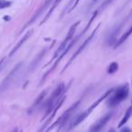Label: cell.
Instances as JSON below:
<instances>
[{
	"instance_id": "cell-1",
	"label": "cell",
	"mask_w": 132,
	"mask_h": 132,
	"mask_svg": "<svg viewBox=\"0 0 132 132\" xmlns=\"http://www.w3.org/2000/svg\"><path fill=\"white\" fill-rule=\"evenodd\" d=\"M128 92H129V87H128V83L118 88L114 95L111 96V98H110V100H109V103H110L109 105H110V106L118 105L119 103H120L121 101H123L128 98Z\"/></svg>"
},
{
	"instance_id": "cell-2",
	"label": "cell",
	"mask_w": 132,
	"mask_h": 132,
	"mask_svg": "<svg viewBox=\"0 0 132 132\" xmlns=\"http://www.w3.org/2000/svg\"><path fill=\"white\" fill-rule=\"evenodd\" d=\"M81 102V100L80 101H76L75 103H73V104L72 105V106L70 107V108L68 109L67 110H65V111L63 112V114H62V116H61L60 118H59L58 119H57L56 121H55L54 123H53V125H52L50 128H48L47 129L45 130L44 132H48V131H50V130L52 129V128H53L54 127H56V126H58L59 127V129H60L61 128H62V126H63L64 124L66 123V121L68 120V119L71 117V115H72V113L74 112V110H76V108L78 107V105H79V103ZM58 129V130H59Z\"/></svg>"
},
{
	"instance_id": "cell-3",
	"label": "cell",
	"mask_w": 132,
	"mask_h": 132,
	"mask_svg": "<svg viewBox=\"0 0 132 132\" xmlns=\"http://www.w3.org/2000/svg\"><path fill=\"white\" fill-rule=\"evenodd\" d=\"M64 90H65V85H64V83H62V82L60 83V84L56 87V89L54 90V92H53V94H52L51 97H50V99L48 100V101H47V111H46V113L44 114V116L43 119H44L46 116L49 115L50 113H52L53 109V107L55 106V103H56L57 100L61 97V95H62V92H64Z\"/></svg>"
},
{
	"instance_id": "cell-4",
	"label": "cell",
	"mask_w": 132,
	"mask_h": 132,
	"mask_svg": "<svg viewBox=\"0 0 132 132\" xmlns=\"http://www.w3.org/2000/svg\"><path fill=\"white\" fill-rule=\"evenodd\" d=\"M79 24H80V21H78V22H76L75 24H73L72 26H71V28L69 29V32L67 33V35H66V37L64 38V40L62 41V44H60V46H59V48L56 50V52H55V53H54V55H53V59L57 58V57L59 56V54L61 53V52H62V50H63L64 48L66 47L67 44H68V43L71 41V39H72V36L74 35V33H75V31H76V29H77ZM53 59H52V60H53Z\"/></svg>"
},
{
	"instance_id": "cell-5",
	"label": "cell",
	"mask_w": 132,
	"mask_h": 132,
	"mask_svg": "<svg viewBox=\"0 0 132 132\" xmlns=\"http://www.w3.org/2000/svg\"><path fill=\"white\" fill-rule=\"evenodd\" d=\"M99 27H100V24H98V26L95 28V29L93 30V32H92V35H90V36H89L88 38H87L86 40H85L84 42H83V44H81V45L80 46V48H79V49H78L77 51H76V53L73 54V56H72V58L70 59V61H69V62H68V63H67V64H66V65H65V67H64V69H63V70H62V72H63L64 70H66V69L68 68V67H69V65H70V64L72 63V62H73V60H74V59H75L76 57H77L78 55H79L80 53H81V52H82L83 50H84V48L86 47L87 45H88V44H89V43H90V41H92V39L94 37V35H95V34H96V32H97V30H98V28H99Z\"/></svg>"
},
{
	"instance_id": "cell-6",
	"label": "cell",
	"mask_w": 132,
	"mask_h": 132,
	"mask_svg": "<svg viewBox=\"0 0 132 132\" xmlns=\"http://www.w3.org/2000/svg\"><path fill=\"white\" fill-rule=\"evenodd\" d=\"M111 116H112L111 113H108L105 116H103L102 118H101V119H100L99 120H98L97 122L90 128V132H100L103 128H104V126L107 124V122L110 119Z\"/></svg>"
},
{
	"instance_id": "cell-7",
	"label": "cell",
	"mask_w": 132,
	"mask_h": 132,
	"mask_svg": "<svg viewBox=\"0 0 132 132\" xmlns=\"http://www.w3.org/2000/svg\"><path fill=\"white\" fill-rule=\"evenodd\" d=\"M21 66H22V62H19V63L17 64L16 66H15V68H14L13 70L11 71V72H10V73L8 74V75L6 76V78H5V80L3 81L2 84H1V86H0V92H3V90H4L5 89H6V87L8 86V84H9L10 81H12V79L14 78V76L15 75V73H16V72L19 71V69H20Z\"/></svg>"
},
{
	"instance_id": "cell-8",
	"label": "cell",
	"mask_w": 132,
	"mask_h": 132,
	"mask_svg": "<svg viewBox=\"0 0 132 132\" xmlns=\"http://www.w3.org/2000/svg\"><path fill=\"white\" fill-rule=\"evenodd\" d=\"M32 34H33V30H30V31H28L27 33H26V35H24V37H23V38L21 39L20 41H19V42H18V44H17L16 45H15V47L13 48V50H12V51L10 52V54H9V56H10V57H11V56H13V55L15 54V53H16L17 51H18V49H19V48H20L21 46H22L23 44H24V43L26 42V41L27 40L28 38H29V37H30V35H31Z\"/></svg>"
},
{
	"instance_id": "cell-9",
	"label": "cell",
	"mask_w": 132,
	"mask_h": 132,
	"mask_svg": "<svg viewBox=\"0 0 132 132\" xmlns=\"http://www.w3.org/2000/svg\"><path fill=\"white\" fill-rule=\"evenodd\" d=\"M50 2H51V0H47V1H46V2L44 3V4L42 6H41V8H40V9H39L38 11H37L36 13L35 14V15H34V16H33V18H32L31 20H30L29 22H28L27 24H26V26H24V28H26V27H27L28 26H30V24H33V23L35 22V21L36 20V19L38 18L39 16H40V15H41V14H42L43 12H44V10L46 9V7H47V6H49Z\"/></svg>"
},
{
	"instance_id": "cell-10",
	"label": "cell",
	"mask_w": 132,
	"mask_h": 132,
	"mask_svg": "<svg viewBox=\"0 0 132 132\" xmlns=\"http://www.w3.org/2000/svg\"><path fill=\"white\" fill-rule=\"evenodd\" d=\"M62 0H55L54 3H53V6H52V7L50 8V10H49V11H48L47 15H45V17H44V20H43L42 22H41V26H42L43 24H44V23H45L46 21H47L48 19H49V17L51 16V15H52V14H53V12L54 11L55 8H56L57 6H59V4H60V3L62 2Z\"/></svg>"
},
{
	"instance_id": "cell-11",
	"label": "cell",
	"mask_w": 132,
	"mask_h": 132,
	"mask_svg": "<svg viewBox=\"0 0 132 132\" xmlns=\"http://www.w3.org/2000/svg\"><path fill=\"white\" fill-rule=\"evenodd\" d=\"M131 32H132V28L130 27L129 29L128 30L127 32H125V34L122 35V36L120 37V38L118 40V42H116V44H115V47H118V46H119V45H121V44H123V43L125 42V41L128 39V37L130 35V34H131Z\"/></svg>"
},
{
	"instance_id": "cell-12",
	"label": "cell",
	"mask_w": 132,
	"mask_h": 132,
	"mask_svg": "<svg viewBox=\"0 0 132 132\" xmlns=\"http://www.w3.org/2000/svg\"><path fill=\"white\" fill-rule=\"evenodd\" d=\"M131 110H132V108H131V107H129V108L127 110V111L125 112L124 117L122 118V119H121V121L119 122V128H120V127H122V126H124V125L127 123V121L128 120V119H129L130 116H131Z\"/></svg>"
},
{
	"instance_id": "cell-13",
	"label": "cell",
	"mask_w": 132,
	"mask_h": 132,
	"mask_svg": "<svg viewBox=\"0 0 132 132\" xmlns=\"http://www.w3.org/2000/svg\"><path fill=\"white\" fill-rule=\"evenodd\" d=\"M121 26H119V27H116V29L113 31V33H111L110 36V39H109V44H113L114 43L116 42V39H117V35L119 33V30H120Z\"/></svg>"
},
{
	"instance_id": "cell-14",
	"label": "cell",
	"mask_w": 132,
	"mask_h": 132,
	"mask_svg": "<svg viewBox=\"0 0 132 132\" xmlns=\"http://www.w3.org/2000/svg\"><path fill=\"white\" fill-rule=\"evenodd\" d=\"M118 69H119V65H118L117 62H112V63H110V65L109 66L108 73H110V74L114 73V72H117Z\"/></svg>"
},
{
	"instance_id": "cell-15",
	"label": "cell",
	"mask_w": 132,
	"mask_h": 132,
	"mask_svg": "<svg viewBox=\"0 0 132 132\" xmlns=\"http://www.w3.org/2000/svg\"><path fill=\"white\" fill-rule=\"evenodd\" d=\"M45 95H46V92L45 90H44V92H42V93L40 94V95L38 96V98H37L36 100H35V101L34 102V105H33V107H36L37 105H39L41 102H42V101L44 100V98L45 97Z\"/></svg>"
},
{
	"instance_id": "cell-16",
	"label": "cell",
	"mask_w": 132,
	"mask_h": 132,
	"mask_svg": "<svg viewBox=\"0 0 132 132\" xmlns=\"http://www.w3.org/2000/svg\"><path fill=\"white\" fill-rule=\"evenodd\" d=\"M12 5L10 1H6V0H0V9H4V8L9 7Z\"/></svg>"
},
{
	"instance_id": "cell-17",
	"label": "cell",
	"mask_w": 132,
	"mask_h": 132,
	"mask_svg": "<svg viewBox=\"0 0 132 132\" xmlns=\"http://www.w3.org/2000/svg\"><path fill=\"white\" fill-rule=\"evenodd\" d=\"M80 1H81V0H76V2H75V3H74V4H73V6H72V8H71V9H70V10H69V12L72 11V10H73V9H74V8H75V7H76V6H77V5H78V3H79V2H80Z\"/></svg>"
},
{
	"instance_id": "cell-18",
	"label": "cell",
	"mask_w": 132,
	"mask_h": 132,
	"mask_svg": "<svg viewBox=\"0 0 132 132\" xmlns=\"http://www.w3.org/2000/svg\"><path fill=\"white\" fill-rule=\"evenodd\" d=\"M120 132H131V131H130L129 128H128V127H125L124 128H122V129H121Z\"/></svg>"
},
{
	"instance_id": "cell-19",
	"label": "cell",
	"mask_w": 132,
	"mask_h": 132,
	"mask_svg": "<svg viewBox=\"0 0 132 132\" xmlns=\"http://www.w3.org/2000/svg\"><path fill=\"white\" fill-rule=\"evenodd\" d=\"M3 62H4V59H2V60L0 61V68H1V65H2Z\"/></svg>"
},
{
	"instance_id": "cell-20",
	"label": "cell",
	"mask_w": 132,
	"mask_h": 132,
	"mask_svg": "<svg viewBox=\"0 0 132 132\" xmlns=\"http://www.w3.org/2000/svg\"><path fill=\"white\" fill-rule=\"evenodd\" d=\"M5 19H6V20H8V19H10V17H8V16H5Z\"/></svg>"
},
{
	"instance_id": "cell-21",
	"label": "cell",
	"mask_w": 132,
	"mask_h": 132,
	"mask_svg": "<svg viewBox=\"0 0 132 132\" xmlns=\"http://www.w3.org/2000/svg\"><path fill=\"white\" fill-rule=\"evenodd\" d=\"M109 132H115V130H114L113 128H111V129H110V131H109Z\"/></svg>"
},
{
	"instance_id": "cell-22",
	"label": "cell",
	"mask_w": 132,
	"mask_h": 132,
	"mask_svg": "<svg viewBox=\"0 0 132 132\" xmlns=\"http://www.w3.org/2000/svg\"><path fill=\"white\" fill-rule=\"evenodd\" d=\"M96 1H97V0H93V2H96Z\"/></svg>"
}]
</instances>
